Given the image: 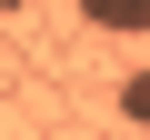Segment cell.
Here are the masks:
<instances>
[{
  "label": "cell",
  "instance_id": "cell-2",
  "mask_svg": "<svg viewBox=\"0 0 150 140\" xmlns=\"http://www.w3.org/2000/svg\"><path fill=\"white\" fill-rule=\"evenodd\" d=\"M120 120H130V130H150V70H130V80H120Z\"/></svg>",
  "mask_w": 150,
  "mask_h": 140
},
{
  "label": "cell",
  "instance_id": "cell-1",
  "mask_svg": "<svg viewBox=\"0 0 150 140\" xmlns=\"http://www.w3.org/2000/svg\"><path fill=\"white\" fill-rule=\"evenodd\" d=\"M80 20H90V30H120V40H140V30H150V0H80Z\"/></svg>",
  "mask_w": 150,
  "mask_h": 140
}]
</instances>
